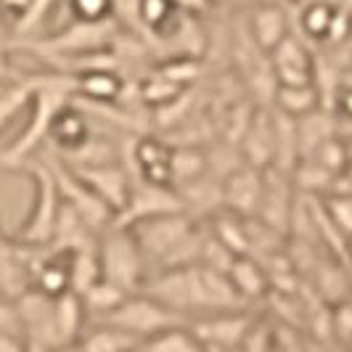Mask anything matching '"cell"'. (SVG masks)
I'll list each match as a JSON object with an SVG mask.
<instances>
[{
	"label": "cell",
	"mask_w": 352,
	"mask_h": 352,
	"mask_svg": "<svg viewBox=\"0 0 352 352\" xmlns=\"http://www.w3.org/2000/svg\"><path fill=\"white\" fill-rule=\"evenodd\" d=\"M334 24H336V11L329 6V3H310L305 11H302V27L307 37L313 40H329L331 32H334Z\"/></svg>",
	"instance_id": "obj_22"
},
{
	"label": "cell",
	"mask_w": 352,
	"mask_h": 352,
	"mask_svg": "<svg viewBox=\"0 0 352 352\" xmlns=\"http://www.w3.org/2000/svg\"><path fill=\"white\" fill-rule=\"evenodd\" d=\"M98 278H101V263H98L96 241L69 252V292L82 297Z\"/></svg>",
	"instance_id": "obj_19"
},
{
	"label": "cell",
	"mask_w": 352,
	"mask_h": 352,
	"mask_svg": "<svg viewBox=\"0 0 352 352\" xmlns=\"http://www.w3.org/2000/svg\"><path fill=\"white\" fill-rule=\"evenodd\" d=\"M0 334H19L24 336L21 316L14 300H0Z\"/></svg>",
	"instance_id": "obj_25"
},
{
	"label": "cell",
	"mask_w": 352,
	"mask_h": 352,
	"mask_svg": "<svg viewBox=\"0 0 352 352\" xmlns=\"http://www.w3.org/2000/svg\"><path fill=\"white\" fill-rule=\"evenodd\" d=\"M90 135H93V130H90V114L82 106H77V101H72L53 120L48 141L53 143L56 157L64 159L69 157V154H74L77 148H82L88 143Z\"/></svg>",
	"instance_id": "obj_11"
},
{
	"label": "cell",
	"mask_w": 352,
	"mask_h": 352,
	"mask_svg": "<svg viewBox=\"0 0 352 352\" xmlns=\"http://www.w3.org/2000/svg\"><path fill=\"white\" fill-rule=\"evenodd\" d=\"M72 173L88 186L90 191H93V196L114 217L127 207L130 194L135 188L133 175H130V170L124 167L122 162H109V164H96V167H80V170H72Z\"/></svg>",
	"instance_id": "obj_7"
},
{
	"label": "cell",
	"mask_w": 352,
	"mask_h": 352,
	"mask_svg": "<svg viewBox=\"0 0 352 352\" xmlns=\"http://www.w3.org/2000/svg\"><path fill=\"white\" fill-rule=\"evenodd\" d=\"M133 352H143V347H138V350H133Z\"/></svg>",
	"instance_id": "obj_31"
},
{
	"label": "cell",
	"mask_w": 352,
	"mask_h": 352,
	"mask_svg": "<svg viewBox=\"0 0 352 352\" xmlns=\"http://www.w3.org/2000/svg\"><path fill=\"white\" fill-rule=\"evenodd\" d=\"M228 278L233 283V289L239 292V297L252 305V302L263 300L270 289V276L265 273V267L254 257H236L233 265L228 267Z\"/></svg>",
	"instance_id": "obj_15"
},
{
	"label": "cell",
	"mask_w": 352,
	"mask_h": 352,
	"mask_svg": "<svg viewBox=\"0 0 352 352\" xmlns=\"http://www.w3.org/2000/svg\"><path fill=\"white\" fill-rule=\"evenodd\" d=\"M101 278L122 286L127 294H138L148 278V265L133 236V230L120 223H111L96 239Z\"/></svg>",
	"instance_id": "obj_3"
},
{
	"label": "cell",
	"mask_w": 352,
	"mask_h": 352,
	"mask_svg": "<svg viewBox=\"0 0 352 352\" xmlns=\"http://www.w3.org/2000/svg\"><path fill=\"white\" fill-rule=\"evenodd\" d=\"M180 14H191V16H201L212 8V0H173Z\"/></svg>",
	"instance_id": "obj_26"
},
{
	"label": "cell",
	"mask_w": 352,
	"mask_h": 352,
	"mask_svg": "<svg viewBox=\"0 0 352 352\" xmlns=\"http://www.w3.org/2000/svg\"><path fill=\"white\" fill-rule=\"evenodd\" d=\"M276 157V133H273V117L257 114V120L247 124L244 130V159L249 167L265 170L267 162Z\"/></svg>",
	"instance_id": "obj_17"
},
{
	"label": "cell",
	"mask_w": 352,
	"mask_h": 352,
	"mask_svg": "<svg viewBox=\"0 0 352 352\" xmlns=\"http://www.w3.org/2000/svg\"><path fill=\"white\" fill-rule=\"evenodd\" d=\"M318 104H320V93H318L316 82H310V85H278L276 96H273L276 111H281L292 120H302V117L313 114Z\"/></svg>",
	"instance_id": "obj_18"
},
{
	"label": "cell",
	"mask_w": 352,
	"mask_h": 352,
	"mask_svg": "<svg viewBox=\"0 0 352 352\" xmlns=\"http://www.w3.org/2000/svg\"><path fill=\"white\" fill-rule=\"evenodd\" d=\"M51 352H82V350H80V344L74 342V344H64V347H56V350H51Z\"/></svg>",
	"instance_id": "obj_29"
},
{
	"label": "cell",
	"mask_w": 352,
	"mask_h": 352,
	"mask_svg": "<svg viewBox=\"0 0 352 352\" xmlns=\"http://www.w3.org/2000/svg\"><path fill=\"white\" fill-rule=\"evenodd\" d=\"M90 323H109V326L122 329V331L133 334L135 339L146 342V339H151V336L173 329V326H183V323H188V320H183L180 316H175L173 310H167L164 305H159L157 300H151L148 294L138 292V294H130L114 313L104 316L101 320H90Z\"/></svg>",
	"instance_id": "obj_4"
},
{
	"label": "cell",
	"mask_w": 352,
	"mask_h": 352,
	"mask_svg": "<svg viewBox=\"0 0 352 352\" xmlns=\"http://www.w3.org/2000/svg\"><path fill=\"white\" fill-rule=\"evenodd\" d=\"M6 51H8V32H6V19L0 14V77H11L6 64Z\"/></svg>",
	"instance_id": "obj_28"
},
{
	"label": "cell",
	"mask_w": 352,
	"mask_h": 352,
	"mask_svg": "<svg viewBox=\"0 0 352 352\" xmlns=\"http://www.w3.org/2000/svg\"><path fill=\"white\" fill-rule=\"evenodd\" d=\"M244 24H247V32L254 40V45L263 53H267V56L292 35L289 14L281 6V0H263V3H257L249 11Z\"/></svg>",
	"instance_id": "obj_8"
},
{
	"label": "cell",
	"mask_w": 352,
	"mask_h": 352,
	"mask_svg": "<svg viewBox=\"0 0 352 352\" xmlns=\"http://www.w3.org/2000/svg\"><path fill=\"white\" fill-rule=\"evenodd\" d=\"M77 344L82 352H133L143 347L141 339H135L122 329H114L109 323H90L77 339Z\"/></svg>",
	"instance_id": "obj_16"
},
{
	"label": "cell",
	"mask_w": 352,
	"mask_h": 352,
	"mask_svg": "<svg viewBox=\"0 0 352 352\" xmlns=\"http://www.w3.org/2000/svg\"><path fill=\"white\" fill-rule=\"evenodd\" d=\"M270 67L278 85H310L313 77V58L307 45L300 37L289 35L276 51L270 53Z\"/></svg>",
	"instance_id": "obj_9"
},
{
	"label": "cell",
	"mask_w": 352,
	"mask_h": 352,
	"mask_svg": "<svg viewBox=\"0 0 352 352\" xmlns=\"http://www.w3.org/2000/svg\"><path fill=\"white\" fill-rule=\"evenodd\" d=\"M133 154L141 170V183L173 188V148L167 143L157 138H138Z\"/></svg>",
	"instance_id": "obj_12"
},
{
	"label": "cell",
	"mask_w": 352,
	"mask_h": 352,
	"mask_svg": "<svg viewBox=\"0 0 352 352\" xmlns=\"http://www.w3.org/2000/svg\"><path fill=\"white\" fill-rule=\"evenodd\" d=\"M30 109L32 117L27 127L21 130L16 141L11 143L3 154H0V164L3 167H21L24 162L37 154V148L48 141L53 120L58 117V111L64 106H69L77 96V77L67 74V72H51V74H30Z\"/></svg>",
	"instance_id": "obj_1"
},
{
	"label": "cell",
	"mask_w": 352,
	"mask_h": 352,
	"mask_svg": "<svg viewBox=\"0 0 352 352\" xmlns=\"http://www.w3.org/2000/svg\"><path fill=\"white\" fill-rule=\"evenodd\" d=\"M122 27L117 19L109 21H72L58 35L48 37L40 43L37 51L45 58H64V56H90V53L106 51V45L117 43Z\"/></svg>",
	"instance_id": "obj_5"
},
{
	"label": "cell",
	"mask_w": 352,
	"mask_h": 352,
	"mask_svg": "<svg viewBox=\"0 0 352 352\" xmlns=\"http://www.w3.org/2000/svg\"><path fill=\"white\" fill-rule=\"evenodd\" d=\"M88 329V313L82 297L74 292H64L53 297V334H56V347L74 344L82 331Z\"/></svg>",
	"instance_id": "obj_13"
},
{
	"label": "cell",
	"mask_w": 352,
	"mask_h": 352,
	"mask_svg": "<svg viewBox=\"0 0 352 352\" xmlns=\"http://www.w3.org/2000/svg\"><path fill=\"white\" fill-rule=\"evenodd\" d=\"M19 170H24L30 180H32V207L27 212L24 223L19 226L16 241L24 247H48L53 239V230H56V220H58V212H61V191H58V183L53 175L48 159H30L24 162Z\"/></svg>",
	"instance_id": "obj_2"
},
{
	"label": "cell",
	"mask_w": 352,
	"mask_h": 352,
	"mask_svg": "<svg viewBox=\"0 0 352 352\" xmlns=\"http://www.w3.org/2000/svg\"><path fill=\"white\" fill-rule=\"evenodd\" d=\"M77 77V98L90 104H117L122 96V77L114 72V67H98L74 74Z\"/></svg>",
	"instance_id": "obj_14"
},
{
	"label": "cell",
	"mask_w": 352,
	"mask_h": 352,
	"mask_svg": "<svg viewBox=\"0 0 352 352\" xmlns=\"http://www.w3.org/2000/svg\"><path fill=\"white\" fill-rule=\"evenodd\" d=\"M188 326L204 344V350L236 352L241 350L252 329L257 326V318L249 310H228V313H212V316L196 318Z\"/></svg>",
	"instance_id": "obj_6"
},
{
	"label": "cell",
	"mask_w": 352,
	"mask_h": 352,
	"mask_svg": "<svg viewBox=\"0 0 352 352\" xmlns=\"http://www.w3.org/2000/svg\"><path fill=\"white\" fill-rule=\"evenodd\" d=\"M0 352H30L27 339L19 334H0Z\"/></svg>",
	"instance_id": "obj_27"
},
{
	"label": "cell",
	"mask_w": 352,
	"mask_h": 352,
	"mask_svg": "<svg viewBox=\"0 0 352 352\" xmlns=\"http://www.w3.org/2000/svg\"><path fill=\"white\" fill-rule=\"evenodd\" d=\"M329 220L342 236H352V196H334L326 201Z\"/></svg>",
	"instance_id": "obj_24"
},
{
	"label": "cell",
	"mask_w": 352,
	"mask_h": 352,
	"mask_svg": "<svg viewBox=\"0 0 352 352\" xmlns=\"http://www.w3.org/2000/svg\"><path fill=\"white\" fill-rule=\"evenodd\" d=\"M143 352H204V344L191 331V326L183 323V326H173L162 334L146 339Z\"/></svg>",
	"instance_id": "obj_21"
},
{
	"label": "cell",
	"mask_w": 352,
	"mask_h": 352,
	"mask_svg": "<svg viewBox=\"0 0 352 352\" xmlns=\"http://www.w3.org/2000/svg\"><path fill=\"white\" fill-rule=\"evenodd\" d=\"M0 300H6V297H3V294H0Z\"/></svg>",
	"instance_id": "obj_32"
},
{
	"label": "cell",
	"mask_w": 352,
	"mask_h": 352,
	"mask_svg": "<svg viewBox=\"0 0 352 352\" xmlns=\"http://www.w3.org/2000/svg\"><path fill=\"white\" fill-rule=\"evenodd\" d=\"M74 21H109L114 19L111 0H67Z\"/></svg>",
	"instance_id": "obj_23"
},
{
	"label": "cell",
	"mask_w": 352,
	"mask_h": 352,
	"mask_svg": "<svg viewBox=\"0 0 352 352\" xmlns=\"http://www.w3.org/2000/svg\"><path fill=\"white\" fill-rule=\"evenodd\" d=\"M130 294L124 292L122 286L106 281V278H98V281L90 286L88 292L82 294V305H85V313H88V323L90 320H101L104 316L114 313Z\"/></svg>",
	"instance_id": "obj_20"
},
{
	"label": "cell",
	"mask_w": 352,
	"mask_h": 352,
	"mask_svg": "<svg viewBox=\"0 0 352 352\" xmlns=\"http://www.w3.org/2000/svg\"><path fill=\"white\" fill-rule=\"evenodd\" d=\"M263 199V170L241 164L223 180V210L236 214H257Z\"/></svg>",
	"instance_id": "obj_10"
},
{
	"label": "cell",
	"mask_w": 352,
	"mask_h": 352,
	"mask_svg": "<svg viewBox=\"0 0 352 352\" xmlns=\"http://www.w3.org/2000/svg\"><path fill=\"white\" fill-rule=\"evenodd\" d=\"M342 104H344V111H350L352 114V93H347V96L342 98Z\"/></svg>",
	"instance_id": "obj_30"
}]
</instances>
